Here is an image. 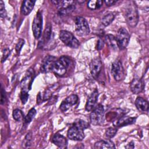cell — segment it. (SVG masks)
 <instances>
[{
    "label": "cell",
    "mask_w": 149,
    "mask_h": 149,
    "mask_svg": "<svg viewBox=\"0 0 149 149\" xmlns=\"http://www.w3.org/2000/svg\"><path fill=\"white\" fill-rule=\"evenodd\" d=\"M34 72L33 69H30L27 70V73L21 82L22 89H25L29 91L31 88V83L34 79Z\"/></svg>",
    "instance_id": "obj_14"
},
{
    "label": "cell",
    "mask_w": 149,
    "mask_h": 149,
    "mask_svg": "<svg viewBox=\"0 0 149 149\" xmlns=\"http://www.w3.org/2000/svg\"><path fill=\"white\" fill-rule=\"evenodd\" d=\"M102 67V63L100 58H95L90 63V70L92 76L97 79L98 77Z\"/></svg>",
    "instance_id": "obj_12"
},
{
    "label": "cell",
    "mask_w": 149,
    "mask_h": 149,
    "mask_svg": "<svg viewBox=\"0 0 149 149\" xmlns=\"http://www.w3.org/2000/svg\"><path fill=\"white\" fill-rule=\"evenodd\" d=\"M42 27V15L40 11H38L36 15L33 24L32 30L35 38L38 39L40 37Z\"/></svg>",
    "instance_id": "obj_8"
},
{
    "label": "cell",
    "mask_w": 149,
    "mask_h": 149,
    "mask_svg": "<svg viewBox=\"0 0 149 149\" xmlns=\"http://www.w3.org/2000/svg\"><path fill=\"white\" fill-rule=\"evenodd\" d=\"M104 109L103 105L98 104L91 111L90 115L91 123L94 125H99L103 121Z\"/></svg>",
    "instance_id": "obj_7"
},
{
    "label": "cell",
    "mask_w": 149,
    "mask_h": 149,
    "mask_svg": "<svg viewBox=\"0 0 149 149\" xmlns=\"http://www.w3.org/2000/svg\"><path fill=\"white\" fill-rule=\"evenodd\" d=\"M126 113V112L122 109H113L108 112L106 115V119L109 122L116 120L121 116H123Z\"/></svg>",
    "instance_id": "obj_18"
},
{
    "label": "cell",
    "mask_w": 149,
    "mask_h": 149,
    "mask_svg": "<svg viewBox=\"0 0 149 149\" xmlns=\"http://www.w3.org/2000/svg\"><path fill=\"white\" fill-rule=\"evenodd\" d=\"M10 53V50L9 48H5L2 51V56L1 58V62H3L9 56Z\"/></svg>",
    "instance_id": "obj_35"
},
{
    "label": "cell",
    "mask_w": 149,
    "mask_h": 149,
    "mask_svg": "<svg viewBox=\"0 0 149 149\" xmlns=\"http://www.w3.org/2000/svg\"><path fill=\"white\" fill-rule=\"evenodd\" d=\"M1 104H3L6 101V95H5V90H3V87H1Z\"/></svg>",
    "instance_id": "obj_37"
},
{
    "label": "cell",
    "mask_w": 149,
    "mask_h": 149,
    "mask_svg": "<svg viewBox=\"0 0 149 149\" xmlns=\"http://www.w3.org/2000/svg\"><path fill=\"white\" fill-rule=\"evenodd\" d=\"M59 39L67 46L72 48H77L80 43L73 34L66 30H61L59 33Z\"/></svg>",
    "instance_id": "obj_4"
},
{
    "label": "cell",
    "mask_w": 149,
    "mask_h": 149,
    "mask_svg": "<svg viewBox=\"0 0 149 149\" xmlns=\"http://www.w3.org/2000/svg\"><path fill=\"white\" fill-rule=\"evenodd\" d=\"M105 41L108 46L113 50H116L118 47L115 37L112 34H107L105 36Z\"/></svg>",
    "instance_id": "obj_25"
},
{
    "label": "cell",
    "mask_w": 149,
    "mask_h": 149,
    "mask_svg": "<svg viewBox=\"0 0 149 149\" xmlns=\"http://www.w3.org/2000/svg\"><path fill=\"white\" fill-rule=\"evenodd\" d=\"M136 118L134 117H129L127 116H122L118 119L113 122V125L115 127H120L126 126L127 125H130L136 122Z\"/></svg>",
    "instance_id": "obj_20"
},
{
    "label": "cell",
    "mask_w": 149,
    "mask_h": 149,
    "mask_svg": "<svg viewBox=\"0 0 149 149\" xmlns=\"http://www.w3.org/2000/svg\"><path fill=\"white\" fill-rule=\"evenodd\" d=\"M125 19L127 24L131 27H134L139 22V14L136 3L131 1L125 12Z\"/></svg>",
    "instance_id": "obj_1"
},
{
    "label": "cell",
    "mask_w": 149,
    "mask_h": 149,
    "mask_svg": "<svg viewBox=\"0 0 149 149\" xmlns=\"http://www.w3.org/2000/svg\"><path fill=\"white\" fill-rule=\"evenodd\" d=\"M114 18H115V15L113 13L110 12V13H107L105 15H104L102 17L101 20V24L104 27L108 26L112 22Z\"/></svg>",
    "instance_id": "obj_26"
},
{
    "label": "cell",
    "mask_w": 149,
    "mask_h": 149,
    "mask_svg": "<svg viewBox=\"0 0 149 149\" xmlns=\"http://www.w3.org/2000/svg\"><path fill=\"white\" fill-rule=\"evenodd\" d=\"M126 148H134V143L133 142H130L126 146Z\"/></svg>",
    "instance_id": "obj_40"
},
{
    "label": "cell",
    "mask_w": 149,
    "mask_h": 149,
    "mask_svg": "<svg viewBox=\"0 0 149 149\" xmlns=\"http://www.w3.org/2000/svg\"><path fill=\"white\" fill-rule=\"evenodd\" d=\"M111 73L116 81L122 80L125 76V71L121 62L119 60L115 61L111 67Z\"/></svg>",
    "instance_id": "obj_9"
},
{
    "label": "cell",
    "mask_w": 149,
    "mask_h": 149,
    "mask_svg": "<svg viewBox=\"0 0 149 149\" xmlns=\"http://www.w3.org/2000/svg\"><path fill=\"white\" fill-rule=\"evenodd\" d=\"M54 5L58 8V14L59 15H66L72 13L75 9L74 1H52Z\"/></svg>",
    "instance_id": "obj_3"
},
{
    "label": "cell",
    "mask_w": 149,
    "mask_h": 149,
    "mask_svg": "<svg viewBox=\"0 0 149 149\" xmlns=\"http://www.w3.org/2000/svg\"><path fill=\"white\" fill-rule=\"evenodd\" d=\"M36 1H30L26 0L22 3L21 6V12L24 15H29L33 9Z\"/></svg>",
    "instance_id": "obj_22"
},
{
    "label": "cell",
    "mask_w": 149,
    "mask_h": 149,
    "mask_svg": "<svg viewBox=\"0 0 149 149\" xmlns=\"http://www.w3.org/2000/svg\"><path fill=\"white\" fill-rule=\"evenodd\" d=\"M58 87V83H56L54 84L51 88H49L45 90V91L43 93L42 95L40 93H38L37 97V103H41L42 101H46L52 97V93Z\"/></svg>",
    "instance_id": "obj_15"
},
{
    "label": "cell",
    "mask_w": 149,
    "mask_h": 149,
    "mask_svg": "<svg viewBox=\"0 0 149 149\" xmlns=\"http://www.w3.org/2000/svg\"><path fill=\"white\" fill-rule=\"evenodd\" d=\"M94 148L102 149V148H115V146L113 143L109 140H100L94 144Z\"/></svg>",
    "instance_id": "obj_24"
},
{
    "label": "cell",
    "mask_w": 149,
    "mask_h": 149,
    "mask_svg": "<svg viewBox=\"0 0 149 149\" xmlns=\"http://www.w3.org/2000/svg\"><path fill=\"white\" fill-rule=\"evenodd\" d=\"M29 91L25 89H22L20 92V100L23 104H25L29 98Z\"/></svg>",
    "instance_id": "obj_32"
},
{
    "label": "cell",
    "mask_w": 149,
    "mask_h": 149,
    "mask_svg": "<svg viewBox=\"0 0 149 149\" xmlns=\"http://www.w3.org/2000/svg\"><path fill=\"white\" fill-rule=\"evenodd\" d=\"M75 29L77 34L80 36H85L89 34L90 27L86 19L81 16H76L74 18Z\"/></svg>",
    "instance_id": "obj_5"
},
{
    "label": "cell",
    "mask_w": 149,
    "mask_h": 149,
    "mask_svg": "<svg viewBox=\"0 0 149 149\" xmlns=\"http://www.w3.org/2000/svg\"><path fill=\"white\" fill-rule=\"evenodd\" d=\"M70 63V60L68 56H62L55 61L52 71L56 75L63 76L66 73Z\"/></svg>",
    "instance_id": "obj_2"
},
{
    "label": "cell",
    "mask_w": 149,
    "mask_h": 149,
    "mask_svg": "<svg viewBox=\"0 0 149 149\" xmlns=\"http://www.w3.org/2000/svg\"><path fill=\"white\" fill-rule=\"evenodd\" d=\"M135 105L137 109L141 112H147L148 109V102L141 97H137L135 101Z\"/></svg>",
    "instance_id": "obj_23"
},
{
    "label": "cell",
    "mask_w": 149,
    "mask_h": 149,
    "mask_svg": "<svg viewBox=\"0 0 149 149\" xmlns=\"http://www.w3.org/2000/svg\"><path fill=\"white\" fill-rule=\"evenodd\" d=\"M98 91L97 89L95 88L87 100L86 106H85V108L86 111H91L93 110V109L95 107V105L98 100Z\"/></svg>",
    "instance_id": "obj_17"
},
{
    "label": "cell",
    "mask_w": 149,
    "mask_h": 149,
    "mask_svg": "<svg viewBox=\"0 0 149 149\" xmlns=\"http://www.w3.org/2000/svg\"><path fill=\"white\" fill-rule=\"evenodd\" d=\"M56 58L51 55L46 56L41 62L40 66V71L41 73H48L52 70L53 66L56 61Z\"/></svg>",
    "instance_id": "obj_11"
},
{
    "label": "cell",
    "mask_w": 149,
    "mask_h": 149,
    "mask_svg": "<svg viewBox=\"0 0 149 149\" xmlns=\"http://www.w3.org/2000/svg\"><path fill=\"white\" fill-rule=\"evenodd\" d=\"M36 114V110L35 109V108H33L30 109L28 113L27 114V115L24 117V123L26 124L29 123L32 120V119L34 118Z\"/></svg>",
    "instance_id": "obj_29"
},
{
    "label": "cell",
    "mask_w": 149,
    "mask_h": 149,
    "mask_svg": "<svg viewBox=\"0 0 149 149\" xmlns=\"http://www.w3.org/2000/svg\"><path fill=\"white\" fill-rule=\"evenodd\" d=\"M103 1L101 0H92L87 3V7L91 10H96L100 9L102 6Z\"/></svg>",
    "instance_id": "obj_27"
},
{
    "label": "cell",
    "mask_w": 149,
    "mask_h": 149,
    "mask_svg": "<svg viewBox=\"0 0 149 149\" xmlns=\"http://www.w3.org/2000/svg\"><path fill=\"white\" fill-rule=\"evenodd\" d=\"M104 45V41H103L102 39L100 38V39L98 40V41H97V49L98 50L101 49L103 48Z\"/></svg>",
    "instance_id": "obj_38"
},
{
    "label": "cell",
    "mask_w": 149,
    "mask_h": 149,
    "mask_svg": "<svg viewBox=\"0 0 149 149\" xmlns=\"http://www.w3.org/2000/svg\"><path fill=\"white\" fill-rule=\"evenodd\" d=\"M144 87V84L143 81L138 77L134 78L130 83V90L133 94H137L141 93L143 90Z\"/></svg>",
    "instance_id": "obj_16"
},
{
    "label": "cell",
    "mask_w": 149,
    "mask_h": 149,
    "mask_svg": "<svg viewBox=\"0 0 149 149\" xmlns=\"http://www.w3.org/2000/svg\"><path fill=\"white\" fill-rule=\"evenodd\" d=\"M52 142L56 146L61 148H65L67 147L68 140L65 137L59 133L55 134L51 139Z\"/></svg>",
    "instance_id": "obj_19"
},
{
    "label": "cell",
    "mask_w": 149,
    "mask_h": 149,
    "mask_svg": "<svg viewBox=\"0 0 149 149\" xmlns=\"http://www.w3.org/2000/svg\"><path fill=\"white\" fill-rule=\"evenodd\" d=\"M31 140V133H28L26 135V136L25 137L24 140V145L26 146V147H29V146H30V141Z\"/></svg>",
    "instance_id": "obj_36"
},
{
    "label": "cell",
    "mask_w": 149,
    "mask_h": 149,
    "mask_svg": "<svg viewBox=\"0 0 149 149\" xmlns=\"http://www.w3.org/2000/svg\"><path fill=\"white\" fill-rule=\"evenodd\" d=\"M78 96L76 94H72L67 97L61 104L59 108L62 112L68 111L72 106L74 105L78 101Z\"/></svg>",
    "instance_id": "obj_13"
},
{
    "label": "cell",
    "mask_w": 149,
    "mask_h": 149,
    "mask_svg": "<svg viewBox=\"0 0 149 149\" xmlns=\"http://www.w3.org/2000/svg\"><path fill=\"white\" fill-rule=\"evenodd\" d=\"M73 125L77 126L83 130H84L89 127V124L87 122H86L82 119H76L74 120V122H73Z\"/></svg>",
    "instance_id": "obj_30"
},
{
    "label": "cell",
    "mask_w": 149,
    "mask_h": 149,
    "mask_svg": "<svg viewBox=\"0 0 149 149\" xmlns=\"http://www.w3.org/2000/svg\"><path fill=\"white\" fill-rule=\"evenodd\" d=\"M51 33H52V26L49 23H48L45 27V29L44 31L42 38L41 41L39 42L38 47H42L44 45L47 43L51 37Z\"/></svg>",
    "instance_id": "obj_21"
},
{
    "label": "cell",
    "mask_w": 149,
    "mask_h": 149,
    "mask_svg": "<svg viewBox=\"0 0 149 149\" xmlns=\"http://www.w3.org/2000/svg\"><path fill=\"white\" fill-rule=\"evenodd\" d=\"M0 16L2 18H5L7 16L5 8V5L2 1H0Z\"/></svg>",
    "instance_id": "obj_33"
},
{
    "label": "cell",
    "mask_w": 149,
    "mask_h": 149,
    "mask_svg": "<svg viewBox=\"0 0 149 149\" xmlns=\"http://www.w3.org/2000/svg\"><path fill=\"white\" fill-rule=\"evenodd\" d=\"M12 116L13 119L17 122L22 121L24 119V116L22 111L19 109H15L13 110Z\"/></svg>",
    "instance_id": "obj_28"
},
{
    "label": "cell",
    "mask_w": 149,
    "mask_h": 149,
    "mask_svg": "<svg viewBox=\"0 0 149 149\" xmlns=\"http://www.w3.org/2000/svg\"><path fill=\"white\" fill-rule=\"evenodd\" d=\"M84 130L74 125H72L68 130L67 133V136L68 138L72 140L75 141H81L84 138Z\"/></svg>",
    "instance_id": "obj_10"
},
{
    "label": "cell",
    "mask_w": 149,
    "mask_h": 149,
    "mask_svg": "<svg viewBox=\"0 0 149 149\" xmlns=\"http://www.w3.org/2000/svg\"><path fill=\"white\" fill-rule=\"evenodd\" d=\"M24 44V40L22 38H20L18 41L17 44L16 45V47H15L16 51L17 54L20 53V51L21 49L22 48V47L23 46Z\"/></svg>",
    "instance_id": "obj_34"
},
{
    "label": "cell",
    "mask_w": 149,
    "mask_h": 149,
    "mask_svg": "<svg viewBox=\"0 0 149 149\" xmlns=\"http://www.w3.org/2000/svg\"><path fill=\"white\" fill-rule=\"evenodd\" d=\"M117 130L118 129H116V127H108L105 133V137H107V139H111L113 137L115 136V135L116 134V133H117Z\"/></svg>",
    "instance_id": "obj_31"
},
{
    "label": "cell",
    "mask_w": 149,
    "mask_h": 149,
    "mask_svg": "<svg viewBox=\"0 0 149 149\" xmlns=\"http://www.w3.org/2000/svg\"><path fill=\"white\" fill-rule=\"evenodd\" d=\"M115 39L118 47L120 49H124L127 46L130 40L129 33L125 28H120L117 32Z\"/></svg>",
    "instance_id": "obj_6"
},
{
    "label": "cell",
    "mask_w": 149,
    "mask_h": 149,
    "mask_svg": "<svg viewBox=\"0 0 149 149\" xmlns=\"http://www.w3.org/2000/svg\"><path fill=\"white\" fill-rule=\"evenodd\" d=\"M105 5L108 6H112L113 5H114L116 2V1H114V0H106L104 1Z\"/></svg>",
    "instance_id": "obj_39"
}]
</instances>
